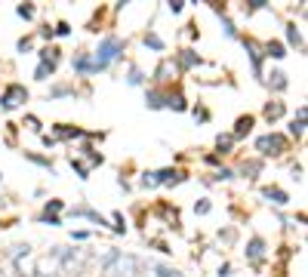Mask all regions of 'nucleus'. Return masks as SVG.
I'll list each match as a JSON object with an SVG mask.
<instances>
[{"label": "nucleus", "mask_w": 308, "mask_h": 277, "mask_svg": "<svg viewBox=\"0 0 308 277\" xmlns=\"http://www.w3.org/2000/svg\"><path fill=\"white\" fill-rule=\"evenodd\" d=\"M265 52L271 55V59H284V55H287V52H284V43H278V40H268V43H265Z\"/></svg>", "instance_id": "obj_18"}, {"label": "nucleus", "mask_w": 308, "mask_h": 277, "mask_svg": "<svg viewBox=\"0 0 308 277\" xmlns=\"http://www.w3.org/2000/svg\"><path fill=\"white\" fill-rule=\"evenodd\" d=\"M56 210H62V200H49V203H46V213L52 216V213H56Z\"/></svg>", "instance_id": "obj_35"}, {"label": "nucleus", "mask_w": 308, "mask_h": 277, "mask_svg": "<svg viewBox=\"0 0 308 277\" xmlns=\"http://www.w3.org/2000/svg\"><path fill=\"white\" fill-rule=\"evenodd\" d=\"M262 194H265V197H268L271 203H278V207H287V203H290L287 191H281L278 185H265V188H262Z\"/></svg>", "instance_id": "obj_5"}, {"label": "nucleus", "mask_w": 308, "mask_h": 277, "mask_svg": "<svg viewBox=\"0 0 308 277\" xmlns=\"http://www.w3.org/2000/svg\"><path fill=\"white\" fill-rule=\"evenodd\" d=\"M176 62H179V68L182 71H188V68H194V65H201V55H197L194 49H182L176 55Z\"/></svg>", "instance_id": "obj_6"}, {"label": "nucleus", "mask_w": 308, "mask_h": 277, "mask_svg": "<svg viewBox=\"0 0 308 277\" xmlns=\"http://www.w3.org/2000/svg\"><path fill=\"white\" fill-rule=\"evenodd\" d=\"M194 213H210V200H201V203H194Z\"/></svg>", "instance_id": "obj_33"}, {"label": "nucleus", "mask_w": 308, "mask_h": 277, "mask_svg": "<svg viewBox=\"0 0 308 277\" xmlns=\"http://www.w3.org/2000/svg\"><path fill=\"white\" fill-rule=\"evenodd\" d=\"M52 34H62V37H65V34H71V25H68V22H59Z\"/></svg>", "instance_id": "obj_34"}, {"label": "nucleus", "mask_w": 308, "mask_h": 277, "mask_svg": "<svg viewBox=\"0 0 308 277\" xmlns=\"http://www.w3.org/2000/svg\"><path fill=\"white\" fill-rule=\"evenodd\" d=\"M182 6H185L182 0H170V12H182Z\"/></svg>", "instance_id": "obj_37"}, {"label": "nucleus", "mask_w": 308, "mask_h": 277, "mask_svg": "<svg viewBox=\"0 0 308 277\" xmlns=\"http://www.w3.org/2000/svg\"><path fill=\"white\" fill-rule=\"evenodd\" d=\"M25 157H28L31 163H37V166H43V170H49V173H52V163H49L46 157H40V154H31V151H25Z\"/></svg>", "instance_id": "obj_25"}, {"label": "nucleus", "mask_w": 308, "mask_h": 277, "mask_svg": "<svg viewBox=\"0 0 308 277\" xmlns=\"http://www.w3.org/2000/svg\"><path fill=\"white\" fill-rule=\"evenodd\" d=\"M52 71H56V68H49V65H37V71H34V77H37V80H46Z\"/></svg>", "instance_id": "obj_28"}, {"label": "nucleus", "mask_w": 308, "mask_h": 277, "mask_svg": "<svg viewBox=\"0 0 308 277\" xmlns=\"http://www.w3.org/2000/svg\"><path fill=\"white\" fill-rule=\"evenodd\" d=\"M71 216H83V219H89V222H96V225H108V219L99 216L96 210H89V207H74V210H71Z\"/></svg>", "instance_id": "obj_7"}, {"label": "nucleus", "mask_w": 308, "mask_h": 277, "mask_svg": "<svg viewBox=\"0 0 308 277\" xmlns=\"http://www.w3.org/2000/svg\"><path fill=\"white\" fill-rule=\"evenodd\" d=\"M145 105L148 108H167V92H160V89H148V96H145Z\"/></svg>", "instance_id": "obj_8"}, {"label": "nucleus", "mask_w": 308, "mask_h": 277, "mask_svg": "<svg viewBox=\"0 0 308 277\" xmlns=\"http://www.w3.org/2000/svg\"><path fill=\"white\" fill-rule=\"evenodd\" d=\"M77 136H83V129L71 123H56V139H77Z\"/></svg>", "instance_id": "obj_11"}, {"label": "nucleus", "mask_w": 308, "mask_h": 277, "mask_svg": "<svg viewBox=\"0 0 308 277\" xmlns=\"http://www.w3.org/2000/svg\"><path fill=\"white\" fill-rule=\"evenodd\" d=\"M241 170H244V176H247V179H256V173L262 170V163H259V160H247Z\"/></svg>", "instance_id": "obj_21"}, {"label": "nucleus", "mask_w": 308, "mask_h": 277, "mask_svg": "<svg viewBox=\"0 0 308 277\" xmlns=\"http://www.w3.org/2000/svg\"><path fill=\"white\" fill-rule=\"evenodd\" d=\"M290 133H293L296 139H299V136L305 133V105H302V108L296 111V120H293V123H290Z\"/></svg>", "instance_id": "obj_13"}, {"label": "nucleus", "mask_w": 308, "mask_h": 277, "mask_svg": "<svg viewBox=\"0 0 308 277\" xmlns=\"http://www.w3.org/2000/svg\"><path fill=\"white\" fill-rule=\"evenodd\" d=\"M28 126L34 129V133H40V120H37V117H28Z\"/></svg>", "instance_id": "obj_38"}, {"label": "nucleus", "mask_w": 308, "mask_h": 277, "mask_svg": "<svg viewBox=\"0 0 308 277\" xmlns=\"http://www.w3.org/2000/svg\"><path fill=\"white\" fill-rule=\"evenodd\" d=\"M74 71H93V59H89L86 52L74 55Z\"/></svg>", "instance_id": "obj_19"}, {"label": "nucleus", "mask_w": 308, "mask_h": 277, "mask_svg": "<svg viewBox=\"0 0 308 277\" xmlns=\"http://www.w3.org/2000/svg\"><path fill=\"white\" fill-rule=\"evenodd\" d=\"M256 148H259L262 157H278V154L287 151V139L278 136V133H268V136H262V139L256 142Z\"/></svg>", "instance_id": "obj_2"}, {"label": "nucleus", "mask_w": 308, "mask_h": 277, "mask_svg": "<svg viewBox=\"0 0 308 277\" xmlns=\"http://www.w3.org/2000/svg\"><path fill=\"white\" fill-rule=\"evenodd\" d=\"M231 145H234V139H231V136H219V139H216V148H219L222 154H228V151H231Z\"/></svg>", "instance_id": "obj_26"}, {"label": "nucleus", "mask_w": 308, "mask_h": 277, "mask_svg": "<svg viewBox=\"0 0 308 277\" xmlns=\"http://www.w3.org/2000/svg\"><path fill=\"white\" fill-rule=\"evenodd\" d=\"M31 277H46V274H43V271H34V274H31Z\"/></svg>", "instance_id": "obj_40"}, {"label": "nucleus", "mask_w": 308, "mask_h": 277, "mask_svg": "<svg viewBox=\"0 0 308 277\" xmlns=\"http://www.w3.org/2000/svg\"><path fill=\"white\" fill-rule=\"evenodd\" d=\"M154 271H157V277H182V274H179L176 268H170V265H157Z\"/></svg>", "instance_id": "obj_27"}, {"label": "nucleus", "mask_w": 308, "mask_h": 277, "mask_svg": "<svg viewBox=\"0 0 308 277\" xmlns=\"http://www.w3.org/2000/svg\"><path fill=\"white\" fill-rule=\"evenodd\" d=\"M262 256H265V240H262V237H253L250 244H247V259H250L253 265H259Z\"/></svg>", "instance_id": "obj_4"}, {"label": "nucleus", "mask_w": 308, "mask_h": 277, "mask_svg": "<svg viewBox=\"0 0 308 277\" xmlns=\"http://www.w3.org/2000/svg\"><path fill=\"white\" fill-rule=\"evenodd\" d=\"M142 185H145V188H154V185H157L154 173H145V176H142Z\"/></svg>", "instance_id": "obj_31"}, {"label": "nucleus", "mask_w": 308, "mask_h": 277, "mask_svg": "<svg viewBox=\"0 0 308 277\" xmlns=\"http://www.w3.org/2000/svg\"><path fill=\"white\" fill-rule=\"evenodd\" d=\"M71 170H74L80 179H89V166H86V163H80L77 157H71Z\"/></svg>", "instance_id": "obj_23"}, {"label": "nucleus", "mask_w": 308, "mask_h": 277, "mask_svg": "<svg viewBox=\"0 0 308 277\" xmlns=\"http://www.w3.org/2000/svg\"><path fill=\"white\" fill-rule=\"evenodd\" d=\"M167 108L185 111V108H188V105H185V96H182V92H170V96H167Z\"/></svg>", "instance_id": "obj_16"}, {"label": "nucleus", "mask_w": 308, "mask_h": 277, "mask_svg": "<svg viewBox=\"0 0 308 277\" xmlns=\"http://www.w3.org/2000/svg\"><path fill=\"white\" fill-rule=\"evenodd\" d=\"M284 117V102H268L265 105V120H278Z\"/></svg>", "instance_id": "obj_14"}, {"label": "nucleus", "mask_w": 308, "mask_h": 277, "mask_svg": "<svg viewBox=\"0 0 308 277\" xmlns=\"http://www.w3.org/2000/svg\"><path fill=\"white\" fill-rule=\"evenodd\" d=\"M25 49H31V40H28V37H22V40H19V52H25Z\"/></svg>", "instance_id": "obj_39"}, {"label": "nucleus", "mask_w": 308, "mask_h": 277, "mask_svg": "<svg viewBox=\"0 0 308 277\" xmlns=\"http://www.w3.org/2000/svg\"><path fill=\"white\" fill-rule=\"evenodd\" d=\"M253 129V117L250 114H244V117H238V123H234V133H231V139H244L247 133Z\"/></svg>", "instance_id": "obj_10"}, {"label": "nucleus", "mask_w": 308, "mask_h": 277, "mask_svg": "<svg viewBox=\"0 0 308 277\" xmlns=\"http://www.w3.org/2000/svg\"><path fill=\"white\" fill-rule=\"evenodd\" d=\"M62 96H74V86H52L46 92V99H62Z\"/></svg>", "instance_id": "obj_20"}, {"label": "nucleus", "mask_w": 308, "mask_h": 277, "mask_svg": "<svg viewBox=\"0 0 308 277\" xmlns=\"http://www.w3.org/2000/svg\"><path fill=\"white\" fill-rule=\"evenodd\" d=\"M22 102H28V89L22 83H9L3 89V96H0V108L3 111H12V108H19Z\"/></svg>", "instance_id": "obj_3"}, {"label": "nucleus", "mask_w": 308, "mask_h": 277, "mask_svg": "<svg viewBox=\"0 0 308 277\" xmlns=\"http://www.w3.org/2000/svg\"><path fill=\"white\" fill-rule=\"evenodd\" d=\"M126 80H130L133 86H139V83H142L145 77H142V71H139V68H133V71H130V77H126Z\"/></svg>", "instance_id": "obj_29"}, {"label": "nucleus", "mask_w": 308, "mask_h": 277, "mask_svg": "<svg viewBox=\"0 0 308 277\" xmlns=\"http://www.w3.org/2000/svg\"><path fill=\"white\" fill-rule=\"evenodd\" d=\"M268 86H275L278 92L287 89V74H284V71H271V74H268Z\"/></svg>", "instance_id": "obj_15"}, {"label": "nucleus", "mask_w": 308, "mask_h": 277, "mask_svg": "<svg viewBox=\"0 0 308 277\" xmlns=\"http://www.w3.org/2000/svg\"><path fill=\"white\" fill-rule=\"evenodd\" d=\"M244 46H247V52H250V62H253V71H256V74H262V52H259V46L253 43V40H244Z\"/></svg>", "instance_id": "obj_9"}, {"label": "nucleus", "mask_w": 308, "mask_h": 277, "mask_svg": "<svg viewBox=\"0 0 308 277\" xmlns=\"http://www.w3.org/2000/svg\"><path fill=\"white\" fill-rule=\"evenodd\" d=\"M154 179H157V185H176V182H182V173H176V170H160V173H154Z\"/></svg>", "instance_id": "obj_12"}, {"label": "nucleus", "mask_w": 308, "mask_h": 277, "mask_svg": "<svg viewBox=\"0 0 308 277\" xmlns=\"http://www.w3.org/2000/svg\"><path fill=\"white\" fill-rule=\"evenodd\" d=\"M40 65L56 68L59 65V49H40Z\"/></svg>", "instance_id": "obj_17"}, {"label": "nucleus", "mask_w": 308, "mask_h": 277, "mask_svg": "<svg viewBox=\"0 0 308 277\" xmlns=\"http://www.w3.org/2000/svg\"><path fill=\"white\" fill-rule=\"evenodd\" d=\"M194 117H197V120H207L210 111H207V108H194Z\"/></svg>", "instance_id": "obj_36"}, {"label": "nucleus", "mask_w": 308, "mask_h": 277, "mask_svg": "<svg viewBox=\"0 0 308 277\" xmlns=\"http://www.w3.org/2000/svg\"><path fill=\"white\" fill-rule=\"evenodd\" d=\"M145 46H151V49H157V52H160V49H164V40H160L157 34H151V31H148V34H145Z\"/></svg>", "instance_id": "obj_24"}, {"label": "nucleus", "mask_w": 308, "mask_h": 277, "mask_svg": "<svg viewBox=\"0 0 308 277\" xmlns=\"http://www.w3.org/2000/svg\"><path fill=\"white\" fill-rule=\"evenodd\" d=\"M15 12H19L22 18H31V15H34V6H31V3H22V6L15 9Z\"/></svg>", "instance_id": "obj_30"}, {"label": "nucleus", "mask_w": 308, "mask_h": 277, "mask_svg": "<svg viewBox=\"0 0 308 277\" xmlns=\"http://www.w3.org/2000/svg\"><path fill=\"white\" fill-rule=\"evenodd\" d=\"M287 40L293 43V46H299V49H302V34H299V28H296V25H287Z\"/></svg>", "instance_id": "obj_22"}, {"label": "nucleus", "mask_w": 308, "mask_h": 277, "mask_svg": "<svg viewBox=\"0 0 308 277\" xmlns=\"http://www.w3.org/2000/svg\"><path fill=\"white\" fill-rule=\"evenodd\" d=\"M123 46H126V40H120V37H105V40L99 43V49H96V59H93V71H102V68H108L117 55L123 52Z\"/></svg>", "instance_id": "obj_1"}, {"label": "nucleus", "mask_w": 308, "mask_h": 277, "mask_svg": "<svg viewBox=\"0 0 308 277\" xmlns=\"http://www.w3.org/2000/svg\"><path fill=\"white\" fill-rule=\"evenodd\" d=\"M216 179H219V182H228V179H234V173H231V170H225V166H222V170L216 173Z\"/></svg>", "instance_id": "obj_32"}]
</instances>
